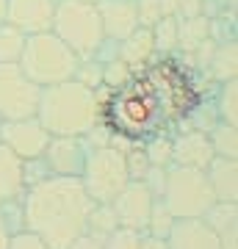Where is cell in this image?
<instances>
[{
	"label": "cell",
	"mask_w": 238,
	"mask_h": 249,
	"mask_svg": "<svg viewBox=\"0 0 238 249\" xmlns=\"http://www.w3.org/2000/svg\"><path fill=\"white\" fill-rule=\"evenodd\" d=\"M169 249H221L202 219H177L166 235Z\"/></svg>",
	"instance_id": "2e32d148"
},
{
	"label": "cell",
	"mask_w": 238,
	"mask_h": 249,
	"mask_svg": "<svg viewBox=\"0 0 238 249\" xmlns=\"http://www.w3.org/2000/svg\"><path fill=\"white\" fill-rule=\"evenodd\" d=\"M202 222L221 249H238V202H213L202 213Z\"/></svg>",
	"instance_id": "9a60e30c"
},
{
	"label": "cell",
	"mask_w": 238,
	"mask_h": 249,
	"mask_svg": "<svg viewBox=\"0 0 238 249\" xmlns=\"http://www.w3.org/2000/svg\"><path fill=\"white\" fill-rule=\"evenodd\" d=\"M9 249H47V247L36 238L34 232H19V235H14V238H11Z\"/></svg>",
	"instance_id": "d590c367"
},
{
	"label": "cell",
	"mask_w": 238,
	"mask_h": 249,
	"mask_svg": "<svg viewBox=\"0 0 238 249\" xmlns=\"http://www.w3.org/2000/svg\"><path fill=\"white\" fill-rule=\"evenodd\" d=\"M0 213H3V222L9 227L11 235H19L25 232V216H22V196L19 199H9V202L0 205Z\"/></svg>",
	"instance_id": "f546056e"
},
{
	"label": "cell",
	"mask_w": 238,
	"mask_h": 249,
	"mask_svg": "<svg viewBox=\"0 0 238 249\" xmlns=\"http://www.w3.org/2000/svg\"><path fill=\"white\" fill-rule=\"evenodd\" d=\"M130 75H133V70L122 61V58H114V61L103 64V86H108V89L122 86V83L130 78Z\"/></svg>",
	"instance_id": "1f68e13d"
},
{
	"label": "cell",
	"mask_w": 238,
	"mask_h": 249,
	"mask_svg": "<svg viewBox=\"0 0 238 249\" xmlns=\"http://www.w3.org/2000/svg\"><path fill=\"white\" fill-rule=\"evenodd\" d=\"M136 17H139V28H152L164 17L161 0H136Z\"/></svg>",
	"instance_id": "d6a6232c"
},
{
	"label": "cell",
	"mask_w": 238,
	"mask_h": 249,
	"mask_svg": "<svg viewBox=\"0 0 238 249\" xmlns=\"http://www.w3.org/2000/svg\"><path fill=\"white\" fill-rule=\"evenodd\" d=\"M141 183L147 186V191H150L155 199H161V194H164V183H166V169H164V166H150L147 175L141 178Z\"/></svg>",
	"instance_id": "e575fe53"
},
{
	"label": "cell",
	"mask_w": 238,
	"mask_h": 249,
	"mask_svg": "<svg viewBox=\"0 0 238 249\" xmlns=\"http://www.w3.org/2000/svg\"><path fill=\"white\" fill-rule=\"evenodd\" d=\"M25 47V34L19 28L3 22L0 25V64H17Z\"/></svg>",
	"instance_id": "d4e9b609"
},
{
	"label": "cell",
	"mask_w": 238,
	"mask_h": 249,
	"mask_svg": "<svg viewBox=\"0 0 238 249\" xmlns=\"http://www.w3.org/2000/svg\"><path fill=\"white\" fill-rule=\"evenodd\" d=\"M116 227H119V224H116V216H114L111 202H94L92 213H89V222H86V232H89V235L108 238Z\"/></svg>",
	"instance_id": "cb8c5ba5"
},
{
	"label": "cell",
	"mask_w": 238,
	"mask_h": 249,
	"mask_svg": "<svg viewBox=\"0 0 238 249\" xmlns=\"http://www.w3.org/2000/svg\"><path fill=\"white\" fill-rule=\"evenodd\" d=\"M89 150L83 136H50L42 160L53 178H80Z\"/></svg>",
	"instance_id": "9c48e42d"
},
{
	"label": "cell",
	"mask_w": 238,
	"mask_h": 249,
	"mask_svg": "<svg viewBox=\"0 0 238 249\" xmlns=\"http://www.w3.org/2000/svg\"><path fill=\"white\" fill-rule=\"evenodd\" d=\"M177 19H191V17H202V0H183L180 9L175 14Z\"/></svg>",
	"instance_id": "8d00e7d4"
},
{
	"label": "cell",
	"mask_w": 238,
	"mask_h": 249,
	"mask_svg": "<svg viewBox=\"0 0 238 249\" xmlns=\"http://www.w3.org/2000/svg\"><path fill=\"white\" fill-rule=\"evenodd\" d=\"M180 3H183V0H161V9H164V14H172V17H175L177 9H180Z\"/></svg>",
	"instance_id": "60d3db41"
},
{
	"label": "cell",
	"mask_w": 238,
	"mask_h": 249,
	"mask_svg": "<svg viewBox=\"0 0 238 249\" xmlns=\"http://www.w3.org/2000/svg\"><path fill=\"white\" fill-rule=\"evenodd\" d=\"M202 14L208 19L236 17V0H202Z\"/></svg>",
	"instance_id": "836d02e7"
},
{
	"label": "cell",
	"mask_w": 238,
	"mask_h": 249,
	"mask_svg": "<svg viewBox=\"0 0 238 249\" xmlns=\"http://www.w3.org/2000/svg\"><path fill=\"white\" fill-rule=\"evenodd\" d=\"M125 169H128V178L130 180H141L144 175H147L150 160H147V155H144V150H141V144H133V147L125 150Z\"/></svg>",
	"instance_id": "f1b7e54d"
},
{
	"label": "cell",
	"mask_w": 238,
	"mask_h": 249,
	"mask_svg": "<svg viewBox=\"0 0 238 249\" xmlns=\"http://www.w3.org/2000/svg\"><path fill=\"white\" fill-rule=\"evenodd\" d=\"M34 116L50 136H86L100 122V103L94 89L78 80H61L39 91Z\"/></svg>",
	"instance_id": "7a4b0ae2"
},
{
	"label": "cell",
	"mask_w": 238,
	"mask_h": 249,
	"mask_svg": "<svg viewBox=\"0 0 238 249\" xmlns=\"http://www.w3.org/2000/svg\"><path fill=\"white\" fill-rule=\"evenodd\" d=\"M50 133L42 127L36 116L25 119H0V144H6L19 160H34L42 158L47 150Z\"/></svg>",
	"instance_id": "ba28073f"
},
{
	"label": "cell",
	"mask_w": 238,
	"mask_h": 249,
	"mask_svg": "<svg viewBox=\"0 0 238 249\" xmlns=\"http://www.w3.org/2000/svg\"><path fill=\"white\" fill-rule=\"evenodd\" d=\"M103 241L106 238H97V235H89V232H83L80 238H75L67 249H103Z\"/></svg>",
	"instance_id": "74e56055"
},
{
	"label": "cell",
	"mask_w": 238,
	"mask_h": 249,
	"mask_svg": "<svg viewBox=\"0 0 238 249\" xmlns=\"http://www.w3.org/2000/svg\"><path fill=\"white\" fill-rule=\"evenodd\" d=\"M55 0H6V22L25 36L50 31Z\"/></svg>",
	"instance_id": "8fae6325"
},
{
	"label": "cell",
	"mask_w": 238,
	"mask_h": 249,
	"mask_svg": "<svg viewBox=\"0 0 238 249\" xmlns=\"http://www.w3.org/2000/svg\"><path fill=\"white\" fill-rule=\"evenodd\" d=\"M72 80L83 83L86 89H97L100 83H103V64L94 61V58H80L78 70H75V75H72Z\"/></svg>",
	"instance_id": "83f0119b"
},
{
	"label": "cell",
	"mask_w": 238,
	"mask_h": 249,
	"mask_svg": "<svg viewBox=\"0 0 238 249\" xmlns=\"http://www.w3.org/2000/svg\"><path fill=\"white\" fill-rule=\"evenodd\" d=\"M39 86L19 64H0V119H25L36 114Z\"/></svg>",
	"instance_id": "52a82bcc"
},
{
	"label": "cell",
	"mask_w": 238,
	"mask_h": 249,
	"mask_svg": "<svg viewBox=\"0 0 238 249\" xmlns=\"http://www.w3.org/2000/svg\"><path fill=\"white\" fill-rule=\"evenodd\" d=\"M94 202L78 178H44L25 188L22 216L25 232H34L47 249H67L86 232Z\"/></svg>",
	"instance_id": "6da1fadb"
},
{
	"label": "cell",
	"mask_w": 238,
	"mask_h": 249,
	"mask_svg": "<svg viewBox=\"0 0 238 249\" xmlns=\"http://www.w3.org/2000/svg\"><path fill=\"white\" fill-rule=\"evenodd\" d=\"M152 34V47L158 55H169L177 50V17L164 14V17L150 28Z\"/></svg>",
	"instance_id": "44dd1931"
},
{
	"label": "cell",
	"mask_w": 238,
	"mask_h": 249,
	"mask_svg": "<svg viewBox=\"0 0 238 249\" xmlns=\"http://www.w3.org/2000/svg\"><path fill=\"white\" fill-rule=\"evenodd\" d=\"M208 28H211V19L205 14L191 19H177V53H194L208 39Z\"/></svg>",
	"instance_id": "ffe728a7"
},
{
	"label": "cell",
	"mask_w": 238,
	"mask_h": 249,
	"mask_svg": "<svg viewBox=\"0 0 238 249\" xmlns=\"http://www.w3.org/2000/svg\"><path fill=\"white\" fill-rule=\"evenodd\" d=\"M161 202L166 205L175 219H202V213L216 199L211 194V186H208L202 169L169 163Z\"/></svg>",
	"instance_id": "5b68a950"
},
{
	"label": "cell",
	"mask_w": 238,
	"mask_h": 249,
	"mask_svg": "<svg viewBox=\"0 0 238 249\" xmlns=\"http://www.w3.org/2000/svg\"><path fill=\"white\" fill-rule=\"evenodd\" d=\"M139 249H169V247H166V238H152V235H147V232H141Z\"/></svg>",
	"instance_id": "f35d334b"
},
{
	"label": "cell",
	"mask_w": 238,
	"mask_h": 249,
	"mask_svg": "<svg viewBox=\"0 0 238 249\" xmlns=\"http://www.w3.org/2000/svg\"><path fill=\"white\" fill-rule=\"evenodd\" d=\"M155 202V196L147 191V186L141 180H128V186L114 196V216L119 227H128V230H139L144 232L147 227V219H150V208Z\"/></svg>",
	"instance_id": "30bf717a"
},
{
	"label": "cell",
	"mask_w": 238,
	"mask_h": 249,
	"mask_svg": "<svg viewBox=\"0 0 238 249\" xmlns=\"http://www.w3.org/2000/svg\"><path fill=\"white\" fill-rule=\"evenodd\" d=\"M22 194H25L22 160L6 144H0V205L9 199H19Z\"/></svg>",
	"instance_id": "e0dca14e"
},
{
	"label": "cell",
	"mask_w": 238,
	"mask_h": 249,
	"mask_svg": "<svg viewBox=\"0 0 238 249\" xmlns=\"http://www.w3.org/2000/svg\"><path fill=\"white\" fill-rule=\"evenodd\" d=\"M50 31L78 58H92L106 39L94 0H58Z\"/></svg>",
	"instance_id": "277c9868"
},
{
	"label": "cell",
	"mask_w": 238,
	"mask_h": 249,
	"mask_svg": "<svg viewBox=\"0 0 238 249\" xmlns=\"http://www.w3.org/2000/svg\"><path fill=\"white\" fill-rule=\"evenodd\" d=\"M78 61L80 58L53 31H42V34L25 36V47H22L17 64L39 89H44V86H53L61 80H72Z\"/></svg>",
	"instance_id": "3957f363"
},
{
	"label": "cell",
	"mask_w": 238,
	"mask_h": 249,
	"mask_svg": "<svg viewBox=\"0 0 238 249\" xmlns=\"http://www.w3.org/2000/svg\"><path fill=\"white\" fill-rule=\"evenodd\" d=\"M80 186L89 194L92 202H114V196L128 186V169H125V152L114 144L89 150L83 172H80Z\"/></svg>",
	"instance_id": "8992f818"
},
{
	"label": "cell",
	"mask_w": 238,
	"mask_h": 249,
	"mask_svg": "<svg viewBox=\"0 0 238 249\" xmlns=\"http://www.w3.org/2000/svg\"><path fill=\"white\" fill-rule=\"evenodd\" d=\"M216 111H219L221 122L236 124L238 122V83L236 80H224V83H216Z\"/></svg>",
	"instance_id": "603a6c76"
},
{
	"label": "cell",
	"mask_w": 238,
	"mask_h": 249,
	"mask_svg": "<svg viewBox=\"0 0 238 249\" xmlns=\"http://www.w3.org/2000/svg\"><path fill=\"white\" fill-rule=\"evenodd\" d=\"M55 3H58V0H55Z\"/></svg>",
	"instance_id": "7bdbcfd3"
},
{
	"label": "cell",
	"mask_w": 238,
	"mask_h": 249,
	"mask_svg": "<svg viewBox=\"0 0 238 249\" xmlns=\"http://www.w3.org/2000/svg\"><path fill=\"white\" fill-rule=\"evenodd\" d=\"M202 172L216 202H236L238 199V158L213 155Z\"/></svg>",
	"instance_id": "5bb4252c"
},
{
	"label": "cell",
	"mask_w": 238,
	"mask_h": 249,
	"mask_svg": "<svg viewBox=\"0 0 238 249\" xmlns=\"http://www.w3.org/2000/svg\"><path fill=\"white\" fill-rule=\"evenodd\" d=\"M175 222H177V219L169 213L166 205L161 202V199H155V202H152V208H150V219H147L144 232H147V235H152V238H166Z\"/></svg>",
	"instance_id": "4316f807"
},
{
	"label": "cell",
	"mask_w": 238,
	"mask_h": 249,
	"mask_svg": "<svg viewBox=\"0 0 238 249\" xmlns=\"http://www.w3.org/2000/svg\"><path fill=\"white\" fill-rule=\"evenodd\" d=\"M6 22V0H0V25Z\"/></svg>",
	"instance_id": "b9f144b4"
},
{
	"label": "cell",
	"mask_w": 238,
	"mask_h": 249,
	"mask_svg": "<svg viewBox=\"0 0 238 249\" xmlns=\"http://www.w3.org/2000/svg\"><path fill=\"white\" fill-rule=\"evenodd\" d=\"M100 14V25L106 39L122 42L139 28V17H136V0H94Z\"/></svg>",
	"instance_id": "7c38bea8"
},
{
	"label": "cell",
	"mask_w": 238,
	"mask_h": 249,
	"mask_svg": "<svg viewBox=\"0 0 238 249\" xmlns=\"http://www.w3.org/2000/svg\"><path fill=\"white\" fill-rule=\"evenodd\" d=\"M11 238H14V235L9 232V227H6V222H3V213H0V249H9Z\"/></svg>",
	"instance_id": "ab89813d"
},
{
	"label": "cell",
	"mask_w": 238,
	"mask_h": 249,
	"mask_svg": "<svg viewBox=\"0 0 238 249\" xmlns=\"http://www.w3.org/2000/svg\"><path fill=\"white\" fill-rule=\"evenodd\" d=\"M211 158H213V147L208 133L185 127V130H177L172 136V163L191 166V169H205Z\"/></svg>",
	"instance_id": "4fadbf2b"
},
{
	"label": "cell",
	"mask_w": 238,
	"mask_h": 249,
	"mask_svg": "<svg viewBox=\"0 0 238 249\" xmlns=\"http://www.w3.org/2000/svg\"><path fill=\"white\" fill-rule=\"evenodd\" d=\"M236 67H238V47L236 45H216L205 75H208L213 83L236 80Z\"/></svg>",
	"instance_id": "d6986e66"
},
{
	"label": "cell",
	"mask_w": 238,
	"mask_h": 249,
	"mask_svg": "<svg viewBox=\"0 0 238 249\" xmlns=\"http://www.w3.org/2000/svg\"><path fill=\"white\" fill-rule=\"evenodd\" d=\"M139 244H141V232L139 230L116 227V230L103 241V249H139Z\"/></svg>",
	"instance_id": "4dcf8cb0"
},
{
	"label": "cell",
	"mask_w": 238,
	"mask_h": 249,
	"mask_svg": "<svg viewBox=\"0 0 238 249\" xmlns=\"http://www.w3.org/2000/svg\"><path fill=\"white\" fill-rule=\"evenodd\" d=\"M141 150L150 160V166H164L172 163V133H155L141 142Z\"/></svg>",
	"instance_id": "484cf974"
},
{
	"label": "cell",
	"mask_w": 238,
	"mask_h": 249,
	"mask_svg": "<svg viewBox=\"0 0 238 249\" xmlns=\"http://www.w3.org/2000/svg\"><path fill=\"white\" fill-rule=\"evenodd\" d=\"M152 55H155V47H152L150 28H136L128 39L119 42V58H122L133 72L141 70V67H147Z\"/></svg>",
	"instance_id": "ac0fdd59"
},
{
	"label": "cell",
	"mask_w": 238,
	"mask_h": 249,
	"mask_svg": "<svg viewBox=\"0 0 238 249\" xmlns=\"http://www.w3.org/2000/svg\"><path fill=\"white\" fill-rule=\"evenodd\" d=\"M238 130L236 124L230 122H216L208 130V139H211V147H213V155H224V158H236L238 155Z\"/></svg>",
	"instance_id": "7402d4cb"
}]
</instances>
